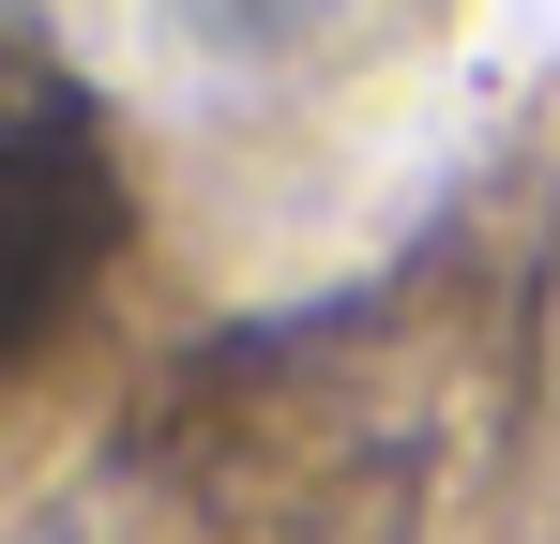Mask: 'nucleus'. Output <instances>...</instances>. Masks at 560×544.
I'll use <instances>...</instances> for the list:
<instances>
[{"mask_svg":"<svg viewBox=\"0 0 560 544\" xmlns=\"http://www.w3.org/2000/svg\"><path fill=\"white\" fill-rule=\"evenodd\" d=\"M106 243H121V181H106L92 106L77 91H0V363L92 287Z\"/></svg>","mask_w":560,"mask_h":544,"instance_id":"f257e3e1","label":"nucleus"},{"mask_svg":"<svg viewBox=\"0 0 560 544\" xmlns=\"http://www.w3.org/2000/svg\"><path fill=\"white\" fill-rule=\"evenodd\" d=\"M197 15H212L228 46H288V31H318L334 0H197Z\"/></svg>","mask_w":560,"mask_h":544,"instance_id":"f03ea898","label":"nucleus"}]
</instances>
